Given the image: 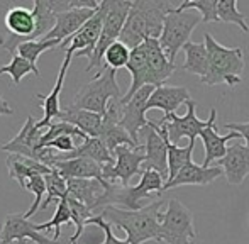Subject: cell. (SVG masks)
Here are the masks:
<instances>
[{
    "label": "cell",
    "instance_id": "obj_1",
    "mask_svg": "<svg viewBox=\"0 0 249 244\" xmlns=\"http://www.w3.org/2000/svg\"><path fill=\"white\" fill-rule=\"evenodd\" d=\"M175 9L170 0H134L119 41L132 51L146 39H160L164 19Z\"/></svg>",
    "mask_w": 249,
    "mask_h": 244
},
{
    "label": "cell",
    "instance_id": "obj_2",
    "mask_svg": "<svg viewBox=\"0 0 249 244\" xmlns=\"http://www.w3.org/2000/svg\"><path fill=\"white\" fill-rule=\"evenodd\" d=\"M163 200H154L153 204L139 210H125L121 207L108 205L102 210V217L110 226H117L125 232L129 244H144L146 241L161 243L160 214Z\"/></svg>",
    "mask_w": 249,
    "mask_h": 244
},
{
    "label": "cell",
    "instance_id": "obj_3",
    "mask_svg": "<svg viewBox=\"0 0 249 244\" xmlns=\"http://www.w3.org/2000/svg\"><path fill=\"white\" fill-rule=\"evenodd\" d=\"M203 43L209 53V75L202 80L207 87L226 83L231 88L241 83V75L246 68L243 48H226L215 41L210 33L203 34Z\"/></svg>",
    "mask_w": 249,
    "mask_h": 244
},
{
    "label": "cell",
    "instance_id": "obj_4",
    "mask_svg": "<svg viewBox=\"0 0 249 244\" xmlns=\"http://www.w3.org/2000/svg\"><path fill=\"white\" fill-rule=\"evenodd\" d=\"M164 192V178L154 170H144L141 175V182L134 187H121V185H108L102 197L99 207H108V205H122L125 210H139L141 200L144 198L160 197ZM121 207V209H122Z\"/></svg>",
    "mask_w": 249,
    "mask_h": 244
},
{
    "label": "cell",
    "instance_id": "obj_5",
    "mask_svg": "<svg viewBox=\"0 0 249 244\" xmlns=\"http://www.w3.org/2000/svg\"><path fill=\"white\" fill-rule=\"evenodd\" d=\"M115 73H117L115 70L107 68V66L100 70L95 75V78L90 80L87 85H83L78 90L71 105L76 109L90 110V112L105 116L108 104L112 100H122V97H124L117 85Z\"/></svg>",
    "mask_w": 249,
    "mask_h": 244
},
{
    "label": "cell",
    "instance_id": "obj_6",
    "mask_svg": "<svg viewBox=\"0 0 249 244\" xmlns=\"http://www.w3.org/2000/svg\"><path fill=\"white\" fill-rule=\"evenodd\" d=\"M102 9H104V27H102V36L99 39L95 51L92 53L87 65L85 71H92L95 68L104 70V56L105 51L108 50L110 44L119 41L124 29V24L127 20V16L131 12L132 2L129 0H104L100 2Z\"/></svg>",
    "mask_w": 249,
    "mask_h": 244
},
{
    "label": "cell",
    "instance_id": "obj_7",
    "mask_svg": "<svg viewBox=\"0 0 249 244\" xmlns=\"http://www.w3.org/2000/svg\"><path fill=\"white\" fill-rule=\"evenodd\" d=\"M161 243L166 244H197V231L194 212L178 198L166 202V212L160 214Z\"/></svg>",
    "mask_w": 249,
    "mask_h": 244
},
{
    "label": "cell",
    "instance_id": "obj_8",
    "mask_svg": "<svg viewBox=\"0 0 249 244\" xmlns=\"http://www.w3.org/2000/svg\"><path fill=\"white\" fill-rule=\"evenodd\" d=\"M202 22V16L197 10H171L164 19L163 33L160 36V44L166 53L168 60L175 63L178 51L183 50L187 43H190V36L194 29Z\"/></svg>",
    "mask_w": 249,
    "mask_h": 244
},
{
    "label": "cell",
    "instance_id": "obj_9",
    "mask_svg": "<svg viewBox=\"0 0 249 244\" xmlns=\"http://www.w3.org/2000/svg\"><path fill=\"white\" fill-rule=\"evenodd\" d=\"M115 163L114 165L104 166V180L112 185L129 187L132 176L144 173L142 166L146 161L144 146L131 148V146H119L114 151Z\"/></svg>",
    "mask_w": 249,
    "mask_h": 244
},
{
    "label": "cell",
    "instance_id": "obj_10",
    "mask_svg": "<svg viewBox=\"0 0 249 244\" xmlns=\"http://www.w3.org/2000/svg\"><path fill=\"white\" fill-rule=\"evenodd\" d=\"M195 110H197V102L195 100H188L187 114L185 116L180 117L177 114L164 116L163 119L156 122L160 134L163 138H168V141L171 144H177L181 138H188V141H195L210 122V121H200L197 114H195Z\"/></svg>",
    "mask_w": 249,
    "mask_h": 244
},
{
    "label": "cell",
    "instance_id": "obj_11",
    "mask_svg": "<svg viewBox=\"0 0 249 244\" xmlns=\"http://www.w3.org/2000/svg\"><path fill=\"white\" fill-rule=\"evenodd\" d=\"M102 27H104V9L100 5L99 10L95 12V16L78 33L73 34L66 41H63L59 50H65L66 54H71V56H85L87 60H90L97 44H99V39L102 36Z\"/></svg>",
    "mask_w": 249,
    "mask_h": 244
},
{
    "label": "cell",
    "instance_id": "obj_12",
    "mask_svg": "<svg viewBox=\"0 0 249 244\" xmlns=\"http://www.w3.org/2000/svg\"><path fill=\"white\" fill-rule=\"evenodd\" d=\"M153 92L154 87H142L139 92L134 93V97L129 102L122 104L121 125L129 132V136L136 144H139V132L144 127H148L151 122L146 119V112H148V100L153 95Z\"/></svg>",
    "mask_w": 249,
    "mask_h": 244
},
{
    "label": "cell",
    "instance_id": "obj_13",
    "mask_svg": "<svg viewBox=\"0 0 249 244\" xmlns=\"http://www.w3.org/2000/svg\"><path fill=\"white\" fill-rule=\"evenodd\" d=\"M29 241L36 244H58V241L50 239L37 229V224H33L24 214H9L0 229V244H10L14 241Z\"/></svg>",
    "mask_w": 249,
    "mask_h": 244
},
{
    "label": "cell",
    "instance_id": "obj_14",
    "mask_svg": "<svg viewBox=\"0 0 249 244\" xmlns=\"http://www.w3.org/2000/svg\"><path fill=\"white\" fill-rule=\"evenodd\" d=\"M141 134L146 138L144 142V153L146 161L142 170H154L164 178V183L168 180V146L163 136L158 131L156 122L151 121L148 127L141 131Z\"/></svg>",
    "mask_w": 249,
    "mask_h": 244
},
{
    "label": "cell",
    "instance_id": "obj_15",
    "mask_svg": "<svg viewBox=\"0 0 249 244\" xmlns=\"http://www.w3.org/2000/svg\"><path fill=\"white\" fill-rule=\"evenodd\" d=\"M43 132L39 129H36V119L33 116L27 117V121L24 122L22 129L17 132V136L10 141H7L5 144H2V149L10 155H19L26 156V158H33L36 161H39V144Z\"/></svg>",
    "mask_w": 249,
    "mask_h": 244
},
{
    "label": "cell",
    "instance_id": "obj_16",
    "mask_svg": "<svg viewBox=\"0 0 249 244\" xmlns=\"http://www.w3.org/2000/svg\"><path fill=\"white\" fill-rule=\"evenodd\" d=\"M215 119H217V110L210 109V117H209V125L202 131L200 138H202L203 148H205V158H203V166H210V163L219 161L227 155V142L231 139H239L241 136L234 131H229V134L219 136L215 127Z\"/></svg>",
    "mask_w": 249,
    "mask_h": 244
},
{
    "label": "cell",
    "instance_id": "obj_17",
    "mask_svg": "<svg viewBox=\"0 0 249 244\" xmlns=\"http://www.w3.org/2000/svg\"><path fill=\"white\" fill-rule=\"evenodd\" d=\"M50 168L58 170L65 180L87 178V180H99L104 185H107V182L104 180V166L89 158H71L61 161V159H54V156H53Z\"/></svg>",
    "mask_w": 249,
    "mask_h": 244
},
{
    "label": "cell",
    "instance_id": "obj_18",
    "mask_svg": "<svg viewBox=\"0 0 249 244\" xmlns=\"http://www.w3.org/2000/svg\"><path fill=\"white\" fill-rule=\"evenodd\" d=\"M224 170V176L231 185H241L249 175V148L246 144H234L227 148V155L217 161Z\"/></svg>",
    "mask_w": 249,
    "mask_h": 244
},
{
    "label": "cell",
    "instance_id": "obj_19",
    "mask_svg": "<svg viewBox=\"0 0 249 244\" xmlns=\"http://www.w3.org/2000/svg\"><path fill=\"white\" fill-rule=\"evenodd\" d=\"M100 7V5H99ZM99 9H75L70 12L56 14V24L54 29L48 34L44 39H58V41H66L68 37H71L73 34H76L93 16Z\"/></svg>",
    "mask_w": 249,
    "mask_h": 244
},
{
    "label": "cell",
    "instance_id": "obj_20",
    "mask_svg": "<svg viewBox=\"0 0 249 244\" xmlns=\"http://www.w3.org/2000/svg\"><path fill=\"white\" fill-rule=\"evenodd\" d=\"M220 175H224V170L220 166H203L197 163H188L171 182L164 183V190L170 188L183 187V185H195V187H205V185L215 182Z\"/></svg>",
    "mask_w": 249,
    "mask_h": 244
},
{
    "label": "cell",
    "instance_id": "obj_21",
    "mask_svg": "<svg viewBox=\"0 0 249 244\" xmlns=\"http://www.w3.org/2000/svg\"><path fill=\"white\" fill-rule=\"evenodd\" d=\"M71 60H73L71 54H66L65 56V61L61 63L58 78H56V83H54V87H53L50 95H41V93H37L36 95V99L43 102V110H44L43 119L36 121V129H39V131L44 127H50L51 122L58 119L59 112H61V107H59V93H61L63 83H65L66 73H68V66H70V63H71Z\"/></svg>",
    "mask_w": 249,
    "mask_h": 244
},
{
    "label": "cell",
    "instance_id": "obj_22",
    "mask_svg": "<svg viewBox=\"0 0 249 244\" xmlns=\"http://www.w3.org/2000/svg\"><path fill=\"white\" fill-rule=\"evenodd\" d=\"M144 46H146V51H148L151 87L158 88V87L164 85V82L173 75L177 66H175V63H171L168 60L166 53L163 51V48H161V44L158 39H146Z\"/></svg>",
    "mask_w": 249,
    "mask_h": 244
},
{
    "label": "cell",
    "instance_id": "obj_23",
    "mask_svg": "<svg viewBox=\"0 0 249 244\" xmlns=\"http://www.w3.org/2000/svg\"><path fill=\"white\" fill-rule=\"evenodd\" d=\"M192 100L190 92L185 87H173V85H161L154 88L153 95L148 100V110L160 109L164 112V116L175 114V110L180 105Z\"/></svg>",
    "mask_w": 249,
    "mask_h": 244
},
{
    "label": "cell",
    "instance_id": "obj_24",
    "mask_svg": "<svg viewBox=\"0 0 249 244\" xmlns=\"http://www.w3.org/2000/svg\"><path fill=\"white\" fill-rule=\"evenodd\" d=\"M68 183V197L85 204L90 210L99 209V204L104 197L105 190L110 183L104 185L99 180H87V178H70Z\"/></svg>",
    "mask_w": 249,
    "mask_h": 244
},
{
    "label": "cell",
    "instance_id": "obj_25",
    "mask_svg": "<svg viewBox=\"0 0 249 244\" xmlns=\"http://www.w3.org/2000/svg\"><path fill=\"white\" fill-rule=\"evenodd\" d=\"M56 121L68 122V124L78 127L80 131H83L87 136H90V138H100L102 125H104V116L90 112V110L76 109V107H73V105H68V107H65V109H61V112H59Z\"/></svg>",
    "mask_w": 249,
    "mask_h": 244
},
{
    "label": "cell",
    "instance_id": "obj_26",
    "mask_svg": "<svg viewBox=\"0 0 249 244\" xmlns=\"http://www.w3.org/2000/svg\"><path fill=\"white\" fill-rule=\"evenodd\" d=\"M5 165L7 170H9V176L12 180H16L20 187L33 175H50L53 172V168L46 166L44 163L19 155H9L5 159Z\"/></svg>",
    "mask_w": 249,
    "mask_h": 244
},
{
    "label": "cell",
    "instance_id": "obj_27",
    "mask_svg": "<svg viewBox=\"0 0 249 244\" xmlns=\"http://www.w3.org/2000/svg\"><path fill=\"white\" fill-rule=\"evenodd\" d=\"M71 158H89L97 161L102 166L114 165L115 163V156L108 151L107 146L104 144V141L100 138H89L85 142L78 144L68 155H54V159H61V161Z\"/></svg>",
    "mask_w": 249,
    "mask_h": 244
},
{
    "label": "cell",
    "instance_id": "obj_28",
    "mask_svg": "<svg viewBox=\"0 0 249 244\" xmlns=\"http://www.w3.org/2000/svg\"><path fill=\"white\" fill-rule=\"evenodd\" d=\"M185 53V63L181 66V70L190 75L200 76V80H203L209 75V53H207L205 43H187L183 46Z\"/></svg>",
    "mask_w": 249,
    "mask_h": 244
},
{
    "label": "cell",
    "instance_id": "obj_29",
    "mask_svg": "<svg viewBox=\"0 0 249 244\" xmlns=\"http://www.w3.org/2000/svg\"><path fill=\"white\" fill-rule=\"evenodd\" d=\"M168 146V182L175 178L188 163H192V155H194L195 141H188L187 148H180L177 144H171L168 138H163Z\"/></svg>",
    "mask_w": 249,
    "mask_h": 244
},
{
    "label": "cell",
    "instance_id": "obj_30",
    "mask_svg": "<svg viewBox=\"0 0 249 244\" xmlns=\"http://www.w3.org/2000/svg\"><path fill=\"white\" fill-rule=\"evenodd\" d=\"M61 46V41L58 39H39V41H27V43H22L17 46L16 53L19 56H22L24 60H27L29 63L37 66V60L43 53L50 50H54V48Z\"/></svg>",
    "mask_w": 249,
    "mask_h": 244
},
{
    "label": "cell",
    "instance_id": "obj_31",
    "mask_svg": "<svg viewBox=\"0 0 249 244\" xmlns=\"http://www.w3.org/2000/svg\"><path fill=\"white\" fill-rule=\"evenodd\" d=\"M31 73L36 75V76H41V71L36 65H33V63L24 60V58L19 56L17 53L12 54V61H10L9 65L0 66V75H10L14 85H19L20 80H22L24 76L31 75Z\"/></svg>",
    "mask_w": 249,
    "mask_h": 244
},
{
    "label": "cell",
    "instance_id": "obj_32",
    "mask_svg": "<svg viewBox=\"0 0 249 244\" xmlns=\"http://www.w3.org/2000/svg\"><path fill=\"white\" fill-rule=\"evenodd\" d=\"M46 178V188H48V197L44 198L43 205H41L39 210H46L50 207V204L53 200H61V198H68V183L66 180L61 176V173L56 168H53V172L50 175L44 176Z\"/></svg>",
    "mask_w": 249,
    "mask_h": 244
},
{
    "label": "cell",
    "instance_id": "obj_33",
    "mask_svg": "<svg viewBox=\"0 0 249 244\" xmlns=\"http://www.w3.org/2000/svg\"><path fill=\"white\" fill-rule=\"evenodd\" d=\"M217 16L219 20L226 24H236L241 27L243 33H249V26L246 22V14L237 9V0H220L217 5Z\"/></svg>",
    "mask_w": 249,
    "mask_h": 244
},
{
    "label": "cell",
    "instance_id": "obj_34",
    "mask_svg": "<svg viewBox=\"0 0 249 244\" xmlns=\"http://www.w3.org/2000/svg\"><path fill=\"white\" fill-rule=\"evenodd\" d=\"M217 5H219V0H185L177 7V10H180V12H183V10H197L202 16V22H219Z\"/></svg>",
    "mask_w": 249,
    "mask_h": 244
},
{
    "label": "cell",
    "instance_id": "obj_35",
    "mask_svg": "<svg viewBox=\"0 0 249 244\" xmlns=\"http://www.w3.org/2000/svg\"><path fill=\"white\" fill-rule=\"evenodd\" d=\"M44 176L46 175H33L26 183L22 185V187H20L22 190H27V192H31V193H34V202L31 204L29 210L24 212V217L26 219L33 217V215L41 209V205H43V197L48 192L46 178H44Z\"/></svg>",
    "mask_w": 249,
    "mask_h": 244
},
{
    "label": "cell",
    "instance_id": "obj_36",
    "mask_svg": "<svg viewBox=\"0 0 249 244\" xmlns=\"http://www.w3.org/2000/svg\"><path fill=\"white\" fill-rule=\"evenodd\" d=\"M70 222H71V210H70L68 198H61V200H58V204H56V212L51 221L44 222V224H37V229L43 232V231H50L53 227L54 229V241H58L59 234H61V231H59L61 226L70 224Z\"/></svg>",
    "mask_w": 249,
    "mask_h": 244
},
{
    "label": "cell",
    "instance_id": "obj_37",
    "mask_svg": "<svg viewBox=\"0 0 249 244\" xmlns=\"http://www.w3.org/2000/svg\"><path fill=\"white\" fill-rule=\"evenodd\" d=\"M68 204H70V210H71V222L75 224V227H76L75 234L70 238V243L75 244L76 239L83 234V229H85V226L89 224V221L93 217V215H92V210H90L85 204L75 200V198L68 197Z\"/></svg>",
    "mask_w": 249,
    "mask_h": 244
},
{
    "label": "cell",
    "instance_id": "obj_38",
    "mask_svg": "<svg viewBox=\"0 0 249 244\" xmlns=\"http://www.w3.org/2000/svg\"><path fill=\"white\" fill-rule=\"evenodd\" d=\"M129 60H131V50L121 41H115L114 44H110L104 56L105 66L115 70V71L121 68H125Z\"/></svg>",
    "mask_w": 249,
    "mask_h": 244
},
{
    "label": "cell",
    "instance_id": "obj_39",
    "mask_svg": "<svg viewBox=\"0 0 249 244\" xmlns=\"http://www.w3.org/2000/svg\"><path fill=\"white\" fill-rule=\"evenodd\" d=\"M89 224L97 226V227H99L100 231H104L105 239L100 244H129L127 239H119V238H115L114 231H112V226L108 224V222L105 221V219L102 217V215H93V217L89 221ZM89 224H87V226H89Z\"/></svg>",
    "mask_w": 249,
    "mask_h": 244
},
{
    "label": "cell",
    "instance_id": "obj_40",
    "mask_svg": "<svg viewBox=\"0 0 249 244\" xmlns=\"http://www.w3.org/2000/svg\"><path fill=\"white\" fill-rule=\"evenodd\" d=\"M224 127H226L227 131L237 132V134L246 141V146L249 148V122H241V124H236V122H234V124H226Z\"/></svg>",
    "mask_w": 249,
    "mask_h": 244
},
{
    "label": "cell",
    "instance_id": "obj_41",
    "mask_svg": "<svg viewBox=\"0 0 249 244\" xmlns=\"http://www.w3.org/2000/svg\"><path fill=\"white\" fill-rule=\"evenodd\" d=\"M12 114H14V109L2 99V95H0V116H12Z\"/></svg>",
    "mask_w": 249,
    "mask_h": 244
},
{
    "label": "cell",
    "instance_id": "obj_42",
    "mask_svg": "<svg viewBox=\"0 0 249 244\" xmlns=\"http://www.w3.org/2000/svg\"><path fill=\"white\" fill-rule=\"evenodd\" d=\"M10 244H36V243L29 241V239H22V241H14V243H10Z\"/></svg>",
    "mask_w": 249,
    "mask_h": 244
}]
</instances>
